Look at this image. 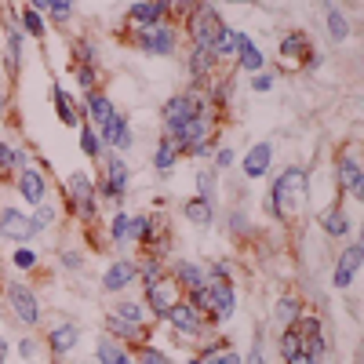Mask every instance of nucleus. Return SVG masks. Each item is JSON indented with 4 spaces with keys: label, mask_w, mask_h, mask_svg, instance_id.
<instances>
[{
    "label": "nucleus",
    "mask_w": 364,
    "mask_h": 364,
    "mask_svg": "<svg viewBox=\"0 0 364 364\" xmlns=\"http://www.w3.org/2000/svg\"><path fill=\"white\" fill-rule=\"evenodd\" d=\"M306 193H310V175L306 168H284L277 178H273V186H269V211L273 215H281L284 223L299 219V211L302 204H306Z\"/></svg>",
    "instance_id": "nucleus-1"
},
{
    "label": "nucleus",
    "mask_w": 364,
    "mask_h": 364,
    "mask_svg": "<svg viewBox=\"0 0 364 364\" xmlns=\"http://www.w3.org/2000/svg\"><path fill=\"white\" fill-rule=\"evenodd\" d=\"M190 302L211 321V324H226L237 310V291L230 284L226 273H215V269H208V281L200 288L190 291Z\"/></svg>",
    "instance_id": "nucleus-2"
},
{
    "label": "nucleus",
    "mask_w": 364,
    "mask_h": 364,
    "mask_svg": "<svg viewBox=\"0 0 364 364\" xmlns=\"http://www.w3.org/2000/svg\"><path fill=\"white\" fill-rule=\"evenodd\" d=\"M295 331H299V346L295 353L284 360V364H324V353H328V343L321 336V317L317 314H299L295 321H288Z\"/></svg>",
    "instance_id": "nucleus-3"
},
{
    "label": "nucleus",
    "mask_w": 364,
    "mask_h": 364,
    "mask_svg": "<svg viewBox=\"0 0 364 364\" xmlns=\"http://www.w3.org/2000/svg\"><path fill=\"white\" fill-rule=\"evenodd\" d=\"M66 200L73 208V215L91 223L99 215V190H95V178H91L87 171H73L66 178Z\"/></svg>",
    "instance_id": "nucleus-4"
},
{
    "label": "nucleus",
    "mask_w": 364,
    "mask_h": 364,
    "mask_svg": "<svg viewBox=\"0 0 364 364\" xmlns=\"http://www.w3.org/2000/svg\"><path fill=\"white\" fill-rule=\"evenodd\" d=\"M102 175L95 182V190L102 200H124L128 193V182H132V168L124 164V157L120 154H102Z\"/></svg>",
    "instance_id": "nucleus-5"
},
{
    "label": "nucleus",
    "mask_w": 364,
    "mask_h": 364,
    "mask_svg": "<svg viewBox=\"0 0 364 364\" xmlns=\"http://www.w3.org/2000/svg\"><path fill=\"white\" fill-rule=\"evenodd\" d=\"M132 44L146 55H171L178 48V29L171 22H161V26H146V29H135L132 33Z\"/></svg>",
    "instance_id": "nucleus-6"
},
{
    "label": "nucleus",
    "mask_w": 364,
    "mask_h": 364,
    "mask_svg": "<svg viewBox=\"0 0 364 364\" xmlns=\"http://www.w3.org/2000/svg\"><path fill=\"white\" fill-rule=\"evenodd\" d=\"M186 26H190V44L193 48H208L211 51V44H215V37H219V29L226 26L223 22V15H219V8H208V4H200L190 18H186ZM215 55V51H211Z\"/></svg>",
    "instance_id": "nucleus-7"
},
{
    "label": "nucleus",
    "mask_w": 364,
    "mask_h": 364,
    "mask_svg": "<svg viewBox=\"0 0 364 364\" xmlns=\"http://www.w3.org/2000/svg\"><path fill=\"white\" fill-rule=\"evenodd\" d=\"M164 321L175 328V336H178V339H197L204 328H211V321H208V317L193 306L190 299H178L175 306L164 314Z\"/></svg>",
    "instance_id": "nucleus-8"
},
{
    "label": "nucleus",
    "mask_w": 364,
    "mask_h": 364,
    "mask_svg": "<svg viewBox=\"0 0 364 364\" xmlns=\"http://www.w3.org/2000/svg\"><path fill=\"white\" fill-rule=\"evenodd\" d=\"M336 182L339 190L353 200H364V171H360V161H357V149L346 146L339 149V161H336Z\"/></svg>",
    "instance_id": "nucleus-9"
},
{
    "label": "nucleus",
    "mask_w": 364,
    "mask_h": 364,
    "mask_svg": "<svg viewBox=\"0 0 364 364\" xmlns=\"http://www.w3.org/2000/svg\"><path fill=\"white\" fill-rule=\"evenodd\" d=\"M8 306H11L15 321H18V324H26V328H33V324L41 321V302H37V291L29 288V284H22V281H11V284H8Z\"/></svg>",
    "instance_id": "nucleus-10"
},
{
    "label": "nucleus",
    "mask_w": 364,
    "mask_h": 364,
    "mask_svg": "<svg viewBox=\"0 0 364 364\" xmlns=\"http://www.w3.org/2000/svg\"><path fill=\"white\" fill-rule=\"evenodd\" d=\"M277 55H281V63H284L288 70H299V66H317V63H321V55L314 51V44H310V37H306V33H288V37L281 41Z\"/></svg>",
    "instance_id": "nucleus-11"
},
{
    "label": "nucleus",
    "mask_w": 364,
    "mask_h": 364,
    "mask_svg": "<svg viewBox=\"0 0 364 364\" xmlns=\"http://www.w3.org/2000/svg\"><path fill=\"white\" fill-rule=\"evenodd\" d=\"M178 299H182V288L175 284L171 273H164V277L154 281V284H146V310L154 317H161V321H164V314L175 306Z\"/></svg>",
    "instance_id": "nucleus-12"
},
{
    "label": "nucleus",
    "mask_w": 364,
    "mask_h": 364,
    "mask_svg": "<svg viewBox=\"0 0 364 364\" xmlns=\"http://www.w3.org/2000/svg\"><path fill=\"white\" fill-rule=\"evenodd\" d=\"M41 230L33 226V219L26 215V211H15V208H0V237L11 240V245H26V240H33Z\"/></svg>",
    "instance_id": "nucleus-13"
},
{
    "label": "nucleus",
    "mask_w": 364,
    "mask_h": 364,
    "mask_svg": "<svg viewBox=\"0 0 364 364\" xmlns=\"http://www.w3.org/2000/svg\"><path fill=\"white\" fill-rule=\"evenodd\" d=\"M99 139H102V149H117V154H128V149L135 146V132H132L124 113H113L99 128Z\"/></svg>",
    "instance_id": "nucleus-14"
},
{
    "label": "nucleus",
    "mask_w": 364,
    "mask_h": 364,
    "mask_svg": "<svg viewBox=\"0 0 364 364\" xmlns=\"http://www.w3.org/2000/svg\"><path fill=\"white\" fill-rule=\"evenodd\" d=\"M106 336L109 339H117V343H132V346H146L149 343V328L146 324H132V321H124V317H117V314H109L106 317Z\"/></svg>",
    "instance_id": "nucleus-15"
},
{
    "label": "nucleus",
    "mask_w": 364,
    "mask_h": 364,
    "mask_svg": "<svg viewBox=\"0 0 364 364\" xmlns=\"http://www.w3.org/2000/svg\"><path fill=\"white\" fill-rule=\"evenodd\" d=\"M360 266H364V245H350V248L339 255V262H336V273H331V284H336L339 291H343V288H350Z\"/></svg>",
    "instance_id": "nucleus-16"
},
{
    "label": "nucleus",
    "mask_w": 364,
    "mask_h": 364,
    "mask_svg": "<svg viewBox=\"0 0 364 364\" xmlns=\"http://www.w3.org/2000/svg\"><path fill=\"white\" fill-rule=\"evenodd\" d=\"M15 186H18V193L29 200V204H44L48 200V178H44V171H37V168H22L18 171V178H15Z\"/></svg>",
    "instance_id": "nucleus-17"
},
{
    "label": "nucleus",
    "mask_w": 364,
    "mask_h": 364,
    "mask_svg": "<svg viewBox=\"0 0 364 364\" xmlns=\"http://www.w3.org/2000/svg\"><path fill=\"white\" fill-rule=\"evenodd\" d=\"M77 343H80V324H58V328H51L48 331V350H51V357L55 360H63V357H70L73 350H77Z\"/></svg>",
    "instance_id": "nucleus-18"
},
{
    "label": "nucleus",
    "mask_w": 364,
    "mask_h": 364,
    "mask_svg": "<svg viewBox=\"0 0 364 364\" xmlns=\"http://www.w3.org/2000/svg\"><path fill=\"white\" fill-rule=\"evenodd\" d=\"M135 277H139V262H135V259H117V262L102 273V291H109V295H113V291H124Z\"/></svg>",
    "instance_id": "nucleus-19"
},
{
    "label": "nucleus",
    "mask_w": 364,
    "mask_h": 364,
    "mask_svg": "<svg viewBox=\"0 0 364 364\" xmlns=\"http://www.w3.org/2000/svg\"><path fill=\"white\" fill-rule=\"evenodd\" d=\"M128 18H132L139 29L161 26V22H168V0H139V4L128 8Z\"/></svg>",
    "instance_id": "nucleus-20"
},
{
    "label": "nucleus",
    "mask_w": 364,
    "mask_h": 364,
    "mask_svg": "<svg viewBox=\"0 0 364 364\" xmlns=\"http://www.w3.org/2000/svg\"><path fill=\"white\" fill-rule=\"evenodd\" d=\"M51 102H55V113H58V120H63L66 128H80L84 109L73 102V95H70L63 84H55V87H51Z\"/></svg>",
    "instance_id": "nucleus-21"
},
{
    "label": "nucleus",
    "mask_w": 364,
    "mask_h": 364,
    "mask_svg": "<svg viewBox=\"0 0 364 364\" xmlns=\"http://www.w3.org/2000/svg\"><path fill=\"white\" fill-rule=\"evenodd\" d=\"M269 161H273V142H255L240 161V171H245V178H262L269 171Z\"/></svg>",
    "instance_id": "nucleus-22"
},
{
    "label": "nucleus",
    "mask_w": 364,
    "mask_h": 364,
    "mask_svg": "<svg viewBox=\"0 0 364 364\" xmlns=\"http://www.w3.org/2000/svg\"><path fill=\"white\" fill-rule=\"evenodd\" d=\"M171 277H175V284H178L182 291H193V288H200V284L208 281V269H204L200 262H193V259H178V262L171 266Z\"/></svg>",
    "instance_id": "nucleus-23"
},
{
    "label": "nucleus",
    "mask_w": 364,
    "mask_h": 364,
    "mask_svg": "<svg viewBox=\"0 0 364 364\" xmlns=\"http://www.w3.org/2000/svg\"><path fill=\"white\" fill-rule=\"evenodd\" d=\"M84 109H87V117H91V128H102L106 120L117 113V106L109 102V95H102L99 87L84 91Z\"/></svg>",
    "instance_id": "nucleus-24"
},
{
    "label": "nucleus",
    "mask_w": 364,
    "mask_h": 364,
    "mask_svg": "<svg viewBox=\"0 0 364 364\" xmlns=\"http://www.w3.org/2000/svg\"><path fill=\"white\" fill-rule=\"evenodd\" d=\"M95 364H135V357H132V350L124 343L102 336L99 346H95Z\"/></svg>",
    "instance_id": "nucleus-25"
},
{
    "label": "nucleus",
    "mask_w": 364,
    "mask_h": 364,
    "mask_svg": "<svg viewBox=\"0 0 364 364\" xmlns=\"http://www.w3.org/2000/svg\"><path fill=\"white\" fill-rule=\"evenodd\" d=\"M219 63H223V58H215L208 48H193V51H190V73H193L197 84H204V80L215 77V66H219Z\"/></svg>",
    "instance_id": "nucleus-26"
},
{
    "label": "nucleus",
    "mask_w": 364,
    "mask_h": 364,
    "mask_svg": "<svg viewBox=\"0 0 364 364\" xmlns=\"http://www.w3.org/2000/svg\"><path fill=\"white\" fill-rule=\"evenodd\" d=\"M233 44H237V51H233V55L240 58V66H245L248 73H259V70H262V51L255 48V41H252V37H245V33H237V37H233Z\"/></svg>",
    "instance_id": "nucleus-27"
},
{
    "label": "nucleus",
    "mask_w": 364,
    "mask_h": 364,
    "mask_svg": "<svg viewBox=\"0 0 364 364\" xmlns=\"http://www.w3.org/2000/svg\"><path fill=\"white\" fill-rule=\"evenodd\" d=\"M8 29V44H4V63H8V70L11 73H18V66H22V44H26V29L22 26H4Z\"/></svg>",
    "instance_id": "nucleus-28"
},
{
    "label": "nucleus",
    "mask_w": 364,
    "mask_h": 364,
    "mask_svg": "<svg viewBox=\"0 0 364 364\" xmlns=\"http://www.w3.org/2000/svg\"><path fill=\"white\" fill-rule=\"evenodd\" d=\"M182 215H186L193 226H211L215 223V204L204 200V197H190L186 204H182Z\"/></svg>",
    "instance_id": "nucleus-29"
},
{
    "label": "nucleus",
    "mask_w": 364,
    "mask_h": 364,
    "mask_svg": "<svg viewBox=\"0 0 364 364\" xmlns=\"http://www.w3.org/2000/svg\"><path fill=\"white\" fill-rule=\"evenodd\" d=\"M26 149L22 146H11V142H0V175L4 178H11L15 171H22L26 168Z\"/></svg>",
    "instance_id": "nucleus-30"
},
{
    "label": "nucleus",
    "mask_w": 364,
    "mask_h": 364,
    "mask_svg": "<svg viewBox=\"0 0 364 364\" xmlns=\"http://www.w3.org/2000/svg\"><path fill=\"white\" fill-rule=\"evenodd\" d=\"M190 364H240V353L233 350V346H208V350H200L197 357H190Z\"/></svg>",
    "instance_id": "nucleus-31"
},
{
    "label": "nucleus",
    "mask_w": 364,
    "mask_h": 364,
    "mask_svg": "<svg viewBox=\"0 0 364 364\" xmlns=\"http://www.w3.org/2000/svg\"><path fill=\"white\" fill-rule=\"evenodd\" d=\"M321 226H324V233H328V237H336V240L350 233V219H346V211H343L339 204L324 211V215H321Z\"/></svg>",
    "instance_id": "nucleus-32"
},
{
    "label": "nucleus",
    "mask_w": 364,
    "mask_h": 364,
    "mask_svg": "<svg viewBox=\"0 0 364 364\" xmlns=\"http://www.w3.org/2000/svg\"><path fill=\"white\" fill-rule=\"evenodd\" d=\"M70 66H99V51H95V44H91L87 37H77L73 41V63Z\"/></svg>",
    "instance_id": "nucleus-33"
},
{
    "label": "nucleus",
    "mask_w": 364,
    "mask_h": 364,
    "mask_svg": "<svg viewBox=\"0 0 364 364\" xmlns=\"http://www.w3.org/2000/svg\"><path fill=\"white\" fill-rule=\"evenodd\" d=\"M18 26L26 29V37H48V29H44V15L41 11H33V8H22L18 11Z\"/></svg>",
    "instance_id": "nucleus-34"
},
{
    "label": "nucleus",
    "mask_w": 364,
    "mask_h": 364,
    "mask_svg": "<svg viewBox=\"0 0 364 364\" xmlns=\"http://www.w3.org/2000/svg\"><path fill=\"white\" fill-rule=\"evenodd\" d=\"M175 161H178V149H175V142L164 135V139L157 142V149H154V168L171 171V168H175Z\"/></svg>",
    "instance_id": "nucleus-35"
},
{
    "label": "nucleus",
    "mask_w": 364,
    "mask_h": 364,
    "mask_svg": "<svg viewBox=\"0 0 364 364\" xmlns=\"http://www.w3.org/2000/svg\"><path fill=\"white\" fill-rule=\"evenodd\" d=\"M324 22H328V33H331V41H346V37H350V22H346V15H343L339 8H331V4H328Z\"/></svg>",
    "instance_id": "nucleus-36"
},
{
    "label": "nucleus",
    "mask_w": 364,
    "mask_h": 364,
    "mask_svg": "<svg viewBox=\"0 0 364 364\" xmlns=\"http://www.w3.org/2000/svg\"><path fill=\"white\" fill-rule=\"evenodd\" d=\"M80 154L91 157V161L102 157V139H99V132L91 128V124H80Z\"/></svg>",
    "instance_id": "nucleus-37"
},
{
    "label": "nucleus",
    "mask_w": 364,
    "mask_h": 364,
    "mask_svg": "<svg viewBox=\"0 0 364 364\" xmlns=\"http://www.w3.org/2000/svg\"><path fill=\"white\" fill-rule=\"evenodd\" d=\"M164 273H168V269L161 266V259H157V255H146V259L139 262V277H135V281H142V288H146V284H154V281H161Z\"/></svg>",
    "instance_id": "nucleus-38"
},
{
    "label": "nucleus",
    "mask_w": 364,
    "mask_h": 364,
    "mask_svg": "<svg viewBox=\"0 0 364 364\" xmlns=\"http://www.w3.org/2000/svg\"><path fill=\"white\" fill-rule=\"evenodd\" d=\"M113 314L124 317V321H132V324H146V306H142V302H132V299H120Z\"/></svg>",
    "instance_id": "nucleus-39"
},
{
    "label": "nucleus",
    "mask_w": 364,
    "mask_h": 364,
    "mask_svg": "<svg viewBox=\"0 0 364 364\" xmlns=\"http://www.w3.org/2000/svg\"><path fill=\"white\" fill-rule=\"evenodd\" d=\"M128 223H132V211H117L113 223H109V237H113V245H120V248L128 245Z\"/></svg>",
    "instance_id": "nucleus-40"
},
{
    "label": "nucleus",
    "mask_w": 364,
    "mask_h": 364,
    "mask_svg": "<svg viewBox=\"0 0 364 364\" xmlns=\"http://www.w3.org/2000/svg\"><path fill=\"white\" fill-rule=\"evenodd\" d=\"M48 15L58 22V26H66L73 18V0H48Z\"/></svg>",
    "instance_id": "nucleus-41"
},
{
    "label": "nucleus",
    "mask_w": 364,
    "mask_h": 364,
    "mask_svg": "<svg viewBox=\"0 0 364 364\" xmlns=\"http://www.w3.org/2000/svg\"><path fill=\"white\" fill-rule=\"evenodd\" d=\"M135 364H171V357L168 353H161V350H154V346H139L135 350Z\"/></svg>",
    "instance_id": "nucleus-42"
},
{
    "label": "nucleus",
    "mask_w": 364,
    "mask_h": 364,
    "mask_svg": "<svg viewBox=\"0 0 364 364\" xmlns=\"http://www.w3.org/2000/svg\"><path fill=\"white\" fill-rule=\"evenodd\" d=\"M299 314H302V306H299V299H295V295H284V299L277 302V321L288 324V321H295Z\"/></svg>",
    "instance_id": "nucleus-43"
},
{
    "label": "nucleus",
    "mask_w": 364,
    "mask_h": 364,
    "mask_svg": "<svg viewBox=\"0 0 364 364\" xmlns=\"http://www.w3.org/2000/svg\"><path fill=\"white\" fill-rule=\"evenodd\" d=\"M70 73H77V84L84 87V91H91L99 84V70L95 66H70Z\"/></svg>",
    "instance_id": "nucleus-44"
},
{
    "label": "nucleus",
    "mask_w": 364,
    "mask_h": 364,
    "mask_svg": "<svg viewBox=\"0 0 364 364\" xmlns=\"http://www.w3.org/2000/svg\"><path fill=\"white\" fill-rule=\"evenodd\" d=\"M197 190H200L204 200L215 204V171H200V175H197Z\"/></svg>",
    "instance_id": "nucleus-45"
},
{
    "label": "nucleus",
    "mask_w": 364,
    "mask_h": 364,
    "mask_svg": "<svg viewBox=\"0 0 364 364\" xmlns=\"http://www.w3.org/2000/svg\"><path fill=\"white\" fill-rule=\"evenodd\" d=\"M29 219H33V226H37V230H48V226L55 223V208L44 200V204H37V211H33Z\"/></svg>",
    "instance_id": "nucleus-46"
},
{
    "label": "nucleus",
    "mask_w": 364,
    "mask_h": 364,
    "mask_svg": "<svg viewBox=\"0 0 364 364\" xmlns=\"http://www.w3.org/2000/svg\"><path fill=\"white\" fill-rule=\"evenodd\" d=\"M18 0H0V22L4 26H18Z\"/></svg>",
    "instance_id": "nucleus-47"
},
{
    "label": "nucleus",
    "mask_w": 364,
    "mask_h": 364,
    "mask_svg": "<svg viewBox=\"0 0 364 364\" xmlns=\"http://www.w3.org/2000/svg\"><path fill=\"white\" fill-rule=\"evenodd\" d=\"M15 266H18V269H33V266H37V252H29V248H15Z\"/></svg>",
    "instance_id": "nucleus-48"
},
{
    "label": "nucleus",
    "mask_w": 364,
    "mask_h": 364,
    "mask_svg": "<svg viewBox=\"0 0 364 364\" xmlns=\"http://www.w3.org/2000/svg\"><path fill=\"white\" fill-rule=\"evenodd\" d=\"M230 230L237 233V237H245L252 226H248V219H245V211H233V215H230Z\"/></svg>",
    "instance_id": "nucleus-49"
},
{
    "label": "nucleus",
    "mask_w": 364,
    "mask_h": 364,
    "mask_svg": "<svg viewBox=\"0 0 364 364\" xmlns=\"http://www.w3.org/2000/svg\"><path fill=\"white\" fill-rule=\"evenodd\" d=\"M18 353H22L26 360H37V353H41L37 339H22V343H18Z\"/></svg>",
    "instance_id": "nucleus-50"
},
{
    "label": "nucleus",
    "mask_w": 364,
    "mask_h": 364,
    "mask_svg": "<svg viewBox=\"0 0 364 364\" xmlns=\"http://www.w3.org/2000/svg\"><path fill=\"white\" fill-rule=\"evenodd\" d=\"M211 157H215V171H223V168H230L233 164V149H219V154H211Z\"/></svg>",
    "instance_id": "nucleus-51"
},
{
    "label": "nucleus",
    "mask_w": 364,
    "mask_h": 364,
    "mask_svg": "<svg viewBox=\"0 0 364 364\" xmlns=\"http://www.w3.org/2000/svg\"><path fill=\"white\" fill-rule=\"evenodd\" d=\"M58 259H63V266H66V269H80V262H84V259H80V252H70V248H66L63 255H58Z\"/></svg>",
    "instance_id": "nucleus-52"
},
{
    "label": "nucleus",
    "mask_w": 364,
    "mask_h": 364,
    "mask_svg": "<svg viewBox=\"0 0 364 364\" xmlns=\"http://www.w3.org/2000/svg\"><path fill=\"white\" fill-rule=\"evenodd\" d=\"M273 87V77L269 73H255L252 77V91H269Z\"/></svg>",
    "instance_id": "nucleus-53"
},
{
    "label": "nucleus",
    "mask_w": 364,
    "mask_h": 364,
    "mask_svg": "<svg viewBox=\"0 0 364 364\" xmlns=\"http://www.w3.org/2000/svg\"><path fill=\"white\" fill-rule=\"evenodd\" d=\"M248 364H266V360H262V339H255V346H252V353H248Z\"/></svg>",
    "instance_id": "nucleus-54"
},
{
    "label": "nucleus",
    "mask_w": 364,
    "mask_h": 364,
    "mask_svg": "<svg viewBox=\"0 0 364 364\" xmlns=\"http://www.w3.org/2000/svg\"><path fill=\"white\" fill-rule=\"evenodd\" d=\"M29 8L41 11V15H48V0H29Z\"/></svg>",
    "instance_id": "nucleus-55"
},
{
    "label": "nucleus",
    "mask_w": 364,
    "mask_h": 364,
    "mask_svg": "<svg viewBox=\"0 0 364 364\" xmlns=\"http://www.w3.org/2000/svg\"><path fill=\"white\" fill-rule=\"evenodd\" d=\"M8 360V339H0V364Z\"/></svg>",
    "instance_id": "nucleus-56"
},
{
    "label": "nucleus",
    "mask_w": 364,
    "mask_h": 364,
    "mask_svg": "<svg viewBox=\"0 0 364 364\" xmlns=\"http://www.w3.org/2000/svg\"><path fill=\"white\" fill-rule=\"evenodd\" d=\"M223 4H252V0H223Z\"/></svg>",
    "instance_id": "nucleus-57"
}]
</instances>
